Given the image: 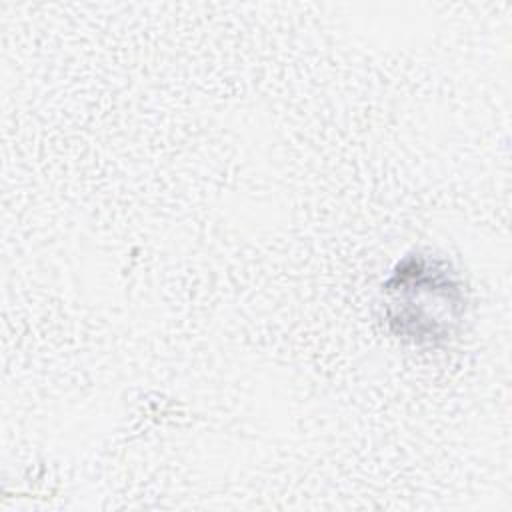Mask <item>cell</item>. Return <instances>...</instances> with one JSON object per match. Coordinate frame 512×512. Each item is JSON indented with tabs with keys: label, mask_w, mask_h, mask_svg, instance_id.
I'll return each mask as SVG.
<instances>
[{
	"label": "cell",
	"mask_w": 512,
	"mask_h": 512,
	"mask_svg": "<svg viewBox=\"0 0 512 512\" xmlns=\"http://www.w3.org/2000/svg\"><path fill=\"white\" fill-rule=\"evenodd\" d=\"M390 322L412 338L434 340L450 332L460 306L458 286L438 266L408 260L388 282Z\"/></svg>",
	"instance_id": "obj_1"
}]
</instances>
